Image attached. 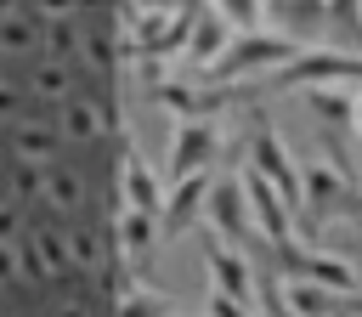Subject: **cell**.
Returning <instances> with one entry per match:
<instances>
[{
    "mask_svg": "<svg viewBox=\"0 0 362 317\" xmlns=\"http://www.w3.org/2000/svg\"><path fill=\"white\" fill-rule=\"evenodd\" d=\"M300 51H294V40H283V34H249V40H232L215 62H209V85H226V91H238V79L243 74H260V68H288Z\"/></svg>",
    "mask_w": 362,
    "mask_h": 317,
    "instance_id": "obj_1",
    "label": "cell"
},
{
    "mask_svg": "<svg viewBox=\"0 0 362 317\" xmlns=\"http://www.w3.org/2000/svg\"><path fill=\"white\" fill-rule=\"evenodd\" d=\"M238 181H243V192H249V204H255V232H260L272 249L294 243V238H288V198H283L260 170H243Z\"/></svg>",
    "mask_w": 362,
    "mask_h": 317,
    "instance_id": "obj_2",
    "label": "cell"
},
{
    "mask_svg": "<svg viewBox=\"0 0 362 317\" xmlns=\"http://www.w3.org/2000/svg\"><path fill=\"white\" fill-rule=\"evenodd\" d=\"M209 158H215V125L209 119H181L175 125V147H170V187L204 175Z\"/></svg>",
    "mask_w": 362,
    "mask_h": 317,
    "instance_id": "obj_3",
    "label": "cell"
},
{
    "mask_svg": "<svg viewBox=\"0 0 362 317\" xmlns=\"http://www.w3.org/2000/svg\"><path fill=\"white\" fill-rule=\"evenodd\" d=\"M209 221H215V232L226 238V243H249L255 238V221H249V209H243V181L232 175V181H215V192H209Z\"/></svg>",
    "mask_w": 362,
    "mask_h": 317,
    "instance_id": "obj_4",
    "label": "cell"
},
{
    "mask_svg": "<svg viewBox=\"0 0 362 317\" xmlns=\"http://www.w3.org/2000/svg\"><path fill=\"white\" fill-rule=\"evenodd\" d=\"M255 164H260V175L288 198V204H300V175H294V164L283 158V142H277V130L260 119L255 125Z\"/></svg>",
    "mask_w": 362,
    "mask_h": 317,
    "instance_id": "obj_5",
    "label": "cell"
},
{
    "mask_svg": "<svg viewBox=\"0 0 362 317\" xmlns=\"http://www.w3.org/2000/svg\"><path fill=\"white\" fill-rule=\"evenodd\" d=\"M272 255H277V266L294 272V277H311V283H322V289H351V266H345V260H322V255H311V249H300V243H283V249H272Z\"/></svg>",
    "mask_w": 362,
    "mask_h": 317,
    "instance_id": "obj_6",
    "label": "cell"
},
{
    "mask_svg": "<svg viewBox=\"0 0 362 317\" xmlns=\"http://www.w3.org/2000/svg\"><path fill=\"white\" fill-rule=\"evenodd\" d=\"M204 255H209V272H215V289H221V300H232V306H249V294H255V277H249V266L226 249V243H204Z\"/></svg>",
    "mask_w": 362,
    "mask_h": 317,
    "instance_id": "obj_7",
    "label": "cell"
},
{
    "mask_svg": "<svg viewBox=\"0 0 362 317\" xmlns=\"http://www.w3.org/2000/svg\"><path fill=\"white\" fill-rule=\"evenodd\" d=\"M215 187H209V175H192V181H175L170 187V204H164V215H158V232L170 238V232H181V226H192V215H198V204L209 198Z\"/></svg>",
    "mask_w": 362,
    "mask_h": 317,
    "instance_id": "obj_8",
    "label": "cell"
},
{
    "mask_svg": "<svg viewBox=\"0 0 362 317\" xmlns=\"http://www.w3.org/2000/svg\"><path fill=\"white\" fill-rule=\"evenodd\" d=\"M124 187H130V209L136 215H158V187H153V175H147L141 158L124 164Z\"/></svg>",
    "mask_w": 362,
    "mask_h": 317,
    "instance_id": "obj_9",
    "label": "cell"
},
{
    "mask_svg": "<svg viewBox=\"0 0 362 317\" xmlns=\"http://www.w3.org/2000/svg\"><path fill=\"white\" fill-rule=\"evenodd\" d=\"M294 317H328V294L322 289H305V283H294V306H288Z\"/></svg>",
    "mask_w": 362,
    "mask_h": 317,
    "instance_id": "obj_10",
    "label": "cell"
},
{
    "mask_svg": "<svg viewBox=\"0 0 362 317\" xmlns=\"http://www.w3.org/2000/svg\"><path fill=\"white\" fill-rule=\"evenodd\" d=\"M209 317H249V311H243V306H232V300H221V294H215V306H209Z\"/></svg>",
    "mask_w": 362,
    "mask_h": 317,
    "instance_id": "obj_11",
    "label": "cell"
},
{
    "mask_svg": "<svg viewBox=\"0 0 362 317\" xmlns=\"http://www.w3.org/2000/svg\"><path fill=\"white\" fill-rule=\"evenodd\" d=\"M334 317H362V300H351V306H339Z\"/></svg>",
    "mask_w": 362,
    "mask_h": 317,
    "instance_id": "obj_12",
    "label": "cell"
},
{
    "mask_svg": "<svg viewBox=\"0 0 362 317\" xmlns=\"http://www.w3.org/2000/svg\"><path fill=\"white\" fill-rule=\"evenodd\" d=\"M351 113H356V119H362V96H356V108H351Z\"/></svg>",
    "mask_w": 362,
    "mask_h": 317,
    "instance_id": "obj_13",
    "label": "cell"
},
{
    "mask_svg": "<svg viewBox=\"0 0 362 317\" xmlns=\"http://www.w3.org/2000/svg\"><path fill=\"white\" fill-rule=\"evenodd\" d=\"M158 317H170V311H158Z\"/></svg>",
    "mask_w": 362,
    "mask_h": 317,
    "instance_id": "obj_14",
    "label": "cell"
}]
</instances>
